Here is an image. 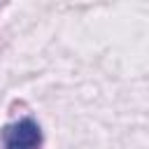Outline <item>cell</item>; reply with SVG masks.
Masks as SVG:
<instances>
[{"label": "cell", "mask_w": 149, "mask_h": 149, "mask_svg": "<svg viewBox=\"0 0 149 149\" xmlns=\"http://www.w3.org/2000/svg\"><path fill=\"white\" fill-rule=\"evenodd\" d=\"M2 144L5 149H40L42 130L33 119H19L2 128Z\"/></svg>", "instance_id": "1"}]
</instances>
